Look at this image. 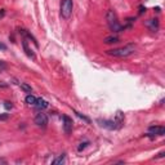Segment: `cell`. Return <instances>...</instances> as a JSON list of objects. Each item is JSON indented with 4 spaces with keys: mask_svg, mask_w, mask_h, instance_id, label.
<instances>
[{
    "mask_svg": "<svg viewBox=\"0 0 165 165\" xmlns=\"http://www.w3.org/2000/svg\"><path fill=\"white\" fill-rule=\"evenodd\" d=\"M135 47L133 44H129L127 47H123V48H116V49H110L107 50L108 56H114V57H120V58H127L129 56L134 53Z\"/></svg>",
    "mask_w": 165,
    "mask_h": 165,
    "instance_id": "6da1fadb",
    "label": "cell"
},
{
    "mask_svg": "<svg viewBox=\"0 0 165 165\" xmlns=\"http://www.w3.org/2000/svg\"><path fill=\"white\" fill-rule=\"evenodd\" d=\"M106 19H107V25L110 27V30L114 32H120L121 30V25L118 19V16L114 11H108L107 14H106Z\"/></svg>",
    "mask_w": 165,
    "mask_h": 165,
    "instance_id": "7a4b0ae2",
    "label": "cell"
},
{
    "mask_svg": "<svg viewBox=\"0 0 165 165\" xmlns=\"http://www.w3.org/2000/svg\"><path fill=\"white\" fill-rule=\"evenodd\" d=\"M74 3L72 0H61V16L64 19H69L72 14Z\"/></svg>",
    "mask_w": 165,
    "mask_h": 165,
    "instance_id": "3957f363",
    "label": "cell"
},
{
    "mask_svg": "<svg viewBox=\"0 0 165 165\" xmlns=\"http://www.w3.org/2000/svg\"><path fill=\"white\" fill-rule=\"evenodd\" d=\"M165 134V128L163 125H151L148 128V137H154V135H164Z\"/></svg>",
    "mask_w": 165,
    "mask_h": 165,
    "instance_id": "277c9868",
    "label": "cell"
},
{
    "mask_svg": "<svg viewBox=\"0 0 165 165\" xmlns=\"http://www.w3.org/2000/svg\"><path fill=\"white\" fill-rule=\"evenodd\" d=\"M35 124L38 125V127H41V128H45L48 125V116L47 114H44V112H40V114H38L35 116Z\"/></svg>",
    "mask_w": 165,
    "mask_h": 165,
    "instance_id": "5b68a950",
    "label": "cell"
},
{
    "mask_svg": "<svg viewBox=\"0 0 165 165\" xmlns=\"http://www.w3.org/2000/svg\"><path fill=\"white\" fill-rule=\"evenodd\" d=\"M62 120H63V130H64V133L70 134L71 130H72V119L69 118L67 115H63Z\"/></svg>",
    "mask_w": 165,
    "mask_h": 165,
    "instance_id": "8992f818",
    "label": "cell"
},
{
    "mask_svg": "<svg viewBox=\"0 0 165 165\" xmlns=\"http://www.w3.org/2000/svg\"><path fill=\"white\" fill-rule=\"evenodd\" d=\"M98 123H99L101 127L106 128V129H110V130H112V129H118V125H116L115 120H101V119H99Z\"/></svg>",
    "mask_w": 165,
    "mask_h": 165,
    "instance_id": "52a82bcc",
    "label": "cell"
},
{
    "mask_svg": "<svg viewBox=\"0 0 165 165\" xmlns=\"http://www.w3.org/2000/svg\"><path fill=\"white\" fill-rule=\"evenodd\" d=\"M22 45H23V49H25V52H26V54H27L30 58H32V59H35V54H34V52H32L30 48H28V45H27V40L26 39H23L22 40Z\"/></svg>",
    "mask_w": 165,
    "mask_h": 165,
    "instance_id": "ba28073f",
    "label": "cell"
},
{
    "mask_svg": "<svg viewBox=\"0 0 165 165\" xmlns=\"http://www.w3.org/2000/svg\"><path fill=\"white\" fill-rule=\"evenodd\" d=\"M147 26L152 31H156L159 28V21L157 19H150V21H147Z\"/></svg>",
    "mask_w": 165,
    "mask_h": 165,
    "instance_id": "9c48e42d",
    "label": "cell"
},
{
    "mask_svg": "<svg viewBox=\"0 0 165 165\" xmlns=\"http://www.w3.org/2000/svg\"><path fill=\"white\" fill-rule=\"evenodd\" d=\"M35 106H36V108H39V110H43V108H47L48 107V102L44 101V99H41V98H38L36 99V103H35Z\"/></svg>",
    "mask_w": 165,
    "mask_h": 165,
    "instance_id": "30bf717a",
    "label": "cell"
},
{
    "mask_svg": "<svg viewBox=\"0 0 165 165\" xmlns=\"http://www.w3.org/2000/svg\"><path fill=\"white\" fill-rule=\"evenodd\" d=\"M103 43L105 44H116V43H119V38L118 36H107V38H105V40H103Z\"/></svg>",
    "mask_w": 165,
    "mask_h": 165,
    "instance_id": "8fae6325",
    "label": "cell"
},
{
    "mask_svg": "<svg viewBox=\"0 0 165 165\" xmlns=\"http://www.w3.org/2000/svg\"><path fill=\"white\" fill-rule=\"evenodd\" d=\"M19 32H21L22 35H25L26 38H28V39H30V40H32V43H34L35 45H36V47H38V45H39V44H38V41H36V39H35L34 36H32V35H31V34H30V32H28L27 30H21V31H19Z\"/></svg>",
    "mask_w": 165,
    "mask_h": 165,
    "instance_id": "7c38bea8",
    "label": "cell"
},
{
    "mask_svg": "<svg viewBox=\"0 0 165 165\" xmlns=\"http://www.w3.org/2000/svg\"><path fill=\"white\" fill-rule=\"evenodd\" d=\"M123 121H124V118H123V114H121V112L119 111L118 114H116V119H115V123H116V125H118V128L121 127Z\"/></svg>",
    "mask_w": 165,
    "mask_h": 165,
    "instance_id": "4fadbf2b",
    "label": "cell"
},
{
    "mask_svg": "<svg viewBox=\"0 0 165 165\" xmlns=\"http://www.w3.org/2000/svg\"><path fill=\"white\" fill-rule=\"evenodd\" d=\"M36 99H38V98H35V97L32 96V94H28L27 97H26V103H27V105H34V106H35V103H36Z\"/></svg>",
    "mask_w": 165,
    "mask_h": 165,
    "instance_id": "5bb4252c",
    "label": "cell"
},
{
    "mask_svg": "<svg viewBox=\"0 0 165 165\" xmlns=\"http://www.w3.org/2000/svg\"><path fill=\"white\" fill-rule=\"evenodd\" d=\"M64 161H66V156H64V155H61V156H58L57 159H54V160H53V164H54V165L64 164Z\"/></svg>",
    "mask_w": 165,
    "mask_h": 165,
    "instance_id": "9a60e30c",
    "label": "cell"
},
{
    "mask_svg": "<svg viewBox=\"0 0 165 165\" xmlns=\"http://www.w3.org/2000/svg\"><path fill=\"white\" fill-rule=\"evenodd\" d=\"M21 89L23 90V92H26V93H30V94H31V92H32V88L28 85L27 83H22L21 84Z\"/></svg>",
    "mask_w": 165,
    "mask_h": 165,
    "instance_id": "2e32d148",
    "label": "cell"
},
{
    "mask_svg": "<svg viewBox=\"0 0 165 165\" xmlns=\"http://www.w3.org/2000/svg\"><path fill=\"white\" fill-rule=\"evenodd\" d=\"M75 114H76V116H79L80 119H83L84 121H86V123H90V120H89V119L86 118V116H84L83 114H80V112H77V111H75Z\"/></svg>",
    "mask_w": 165,
    "mask_h": 165,
    "instance_id": "e0dca14e",
    "label": "cell"
},
{
    "mask_svg": "<svg viewBox=\"0 0 165 165\" xmlns=\"http://www.w3.org/2000/svg\"><path fill=\"white\" fill-rule=\"evenodd\" d=\"M86 146H88V142H83V143H80V146L77 147V150H79V151H83Z\"/></svg>",
    "mask_w": 165,
    "mask_h": 165,
    "instance_id": "ac0fdd59",
    "label": "cell"
},
{
    "mask_svg": "<svg viewBox=\"0 0 165 165\" xmlns=\"http://www.w3.org/2000/svg\"><path fill=\"white\" fill-rule=\"evenodd\" d=\"M4 107H5L6 110H11V108L13 107V105H12V102H9V101H6V102H4Z\"/></svg>",
    "mask_w": 165,
    "mask_h": 165,
    "instance_id": "d6986e66",
    "label": "cell"
},
{
    "mask_svg": "<svg viewBox=\"0 0 165 165\" xmlns=\"http://www.w3.org/2000/svg\"><path fill=\"white\" fill-rule=\"evenodd\" d=\"M4 69H6V63L4 61H0V70H4Z\"/></svg>",
    "mask_w": 165,
    "mask_h": 165,
    "instance_id": "ffe728a7",
    "label": "cell"
},
{
    "mask_svg": "<svg viewBox=\"0 0 165 165\" xmlns=\"http://www.w3.org/2000/svg\"><path fill=\"white\" fill-rule=\"evenodd\" d=\"M8 114H3V115H0V120H5V119H8Z\"/></svg>",
    "mask_w": 165,
    "mask_h": 165,
    "instance_id": "44dd1931",
    "label": "cell"
},
{
    "mask_svg": "<svg viewBox=\"0 0 165 165\" xmlns=\"http://www.w3.org/2000/svg\"><path fill=\"white\" fill-rule=\"evenodd\" d=\"M6 86H8V84H6V83L0 81V88H6Z\"/></svg>",
    "mask_w": 165,
    "mask_h": 165,
    "instance_id": "7402d4cb",
    "label": "cell"
},
{
    "mask_svg": "<svg viewBox=\"0 0 165 165\" xmlns=\"http://www.w3.org/2000/svg\"><path fill=\"white\" fill-rule=\"evenodd\" d=\"M0 49H3V50H5V49H6V47H5V45H4V44H1V43H0Z\"/></svg>",
    "mask_w": 165,
    "mask_h": 165,
    "instance_id": "603a6c76",
    "label": "cell"
}]
</instances>
